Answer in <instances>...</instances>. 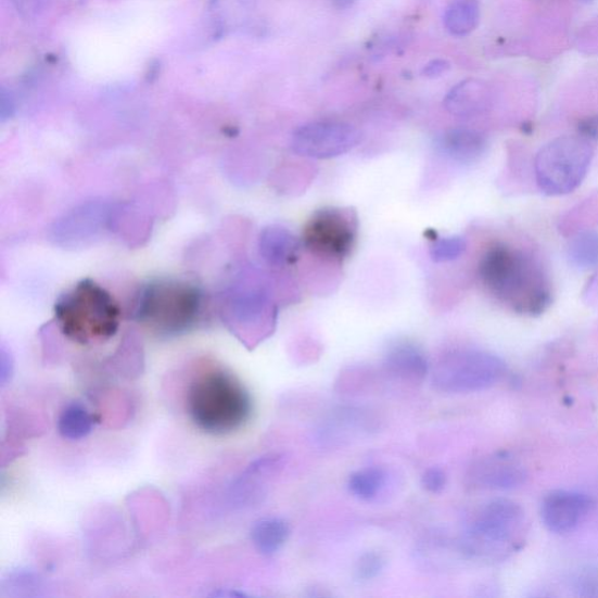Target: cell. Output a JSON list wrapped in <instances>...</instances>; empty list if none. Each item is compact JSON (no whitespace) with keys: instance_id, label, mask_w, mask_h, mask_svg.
Listing matches in <instances>:
<instances>
[{"instance_id":"cell-1","label":"cell","mask_w":598,"mask_h":598,"mask_svg":"<svg viewBox=\"0 0 598 598\" xmlns=\"http://www.w3.org/2000/svg\"><path fill=\"white\" fill-rule=\"evenodd\" d=\"M479 275L487 293L519 315L539 316L554 301L542 259L512 244H491L480 260Z\"/></svg>"},{"instance_id":"cell-2","label":"cell","mask_w":598,"mask_h":598,"mask_svg":"<svg viewBox=\"0 0 598 598\" xmlns=\"http://www.w3.org/2000/svg\"><path fill=\"white\" fill-rule=\"evenodd\" d=\"M187 407L193 424L216 436L239 431L247 423L253 410L249 391L222 368H209L192 380Z\"/></svg>"},{"instance_id":"cell-3","label":"cell","mask_w":598,"mask_h":598,"mask_svg":"<svg viewBox=\"0 0 598 598\" xmlns=\"http://www.w3.org/2000/svg\"><path fill=\"white\" fill-rule=\"evenodd\" d=\"M56 325L68 340L81 345L109 342L120 326L122 310L109 290L91 280L68 289L54 305Z\"/></svg>"},{"instance_id":"cell-4","label":"cell","mask_w":598,"mask_h":598,"mask_svg":"<svg viewBox=\"0 0 598 598\" xmlns=\"http://www.w3.org/2000/svg\"><path fill=\"white\" fill-rule=\"evenodd\" d=\"M206 308L203 291L176 280L152 281L136 294L131 314L138 323L165 336L187 333L201 321Z\"/></svg>"},{"instance_id":"cell-5","label":"cell","mask_w":598,"mask_h":598,"mask_svg":"<svg viewBox=\"0 0 598 598\" xmlns=\"http://www.w3.org/2000/svg\"><path fill=\"white\" fill-rule=\"evenodd\" d=\"M529 533L523 506L508 498L485 502L472 517L465 536L471 557L501 561L523 548Z\"/></svg>"},{"instance_id":"cell-6","label":"cell","mask_w":598,"mask_h":598,"mask_svg":"<svg viewBox=\"0 0 598 598\" xmlns=\"http://www.w3.org/2000/svg\"><path fill=\"white\" fill-rule=\"evenodd\" d=\"M590 138L569 135L545 144L534 160L536 186L549 196L573 193L586 179L594 160Z\"/></svg>"},{"instance_id":"cell-7","label":"cell","mask_w":598,"mask_h":598,"mask_svg":"<svg viewBox=\"0 0 598 598\" xmlns=\"http://www.w3.org/2000/svg\"><path fill=\"white\" fill-rule=\"evenodd\" d=\"M508 372L502 359L474 348L454 349L444 355L434 368L433 385L448 394L486 391L499 383Z\"/></svg>"},{"instance_id":"cell-8","label":"cell","mask_w":598,"mask_h":598,"mask_svg":"<svg viewBox=\"0 0 598 598\" xmlns=\"http://www.w3.org/2000/svg\"><path fill=\"white\" fill-rule=\"evenodd\" d=\"M357 236L358 219L354 211L327 207L314 213L301 240L306 252L340 265L354 251Z\"/></svg>"},{"instance_id":"cell-9","label":"cell","mask_w":598,"mask_h":598,"mask_svg":"<svg viewBox=\"0 0 598 598\" xmlns=\"http://www.w3.org/2000/svg\"><path fill=\"white\" fill-rule=\"evenodd\" d=\"M360 141V131L349 123L318 120L296 129L290 144L301 157L330 160L345 155Z\"/></svg>"},{"instance_id":"cell-10","label":"cell","mask_w":598,"mask_h":598,"mask_svg":"<svg viewBox=\"0 0 598 598\" xmlns=\"http://www.w3.org/2000/svg\"><path fill=\"white\" fill-rule=\"evenodd\" d=\"M229 321L241 333H264L273 323L275 305L268 290L255 282L239 284L228 297Z\"/></svg>"},{"instance_id":"cell-11","label":"cell","mask_w":598,"mask_h":598,"mask_svg":"<svg viewBox=\"0 0 598 598\" xmlns=\"http://www.w3.org/2000/svg\"><path fill=\"white\" fill-rule=\"evenodd\" d=\"M594 506V499L580 491H551L542 502V520L550 532H571L588 517Z\"/></svg>"},{"instance_id":"cell-12","label":"cell","mask_w":598,"mask_h":598,"mask_svg":"<svg viewBox=\"0 0 598 598\" xmlns=\"http://www.w3.org/2000/svg\"><path fill=\"white\" fill-rule=\"evenodd\" d=\"M523 462L509 453L486 456L471 468L470 480L476 487L491 491H511L527 482Z\"/></svg>"},{"instance_id":"cell-13","label":"cell","mask_w":598,"mask_h":598,"mask_svg":"<svg viewBox=\"0 0 598 598\" xmlns=\"http://www.w3.org/2000/svg\"><path fill=\"white\" fill-rule=\"evenodd\" d=\"M487 138L470 128H455L442 133L436 149L442 156L457 164L470 165L480 162L487 152Z\"/></svg>"},{"instance_id":"cell-14","label":"cell","mask_w":598,"mask_h":598,"mask_svg":"<svg viewBox=\"0 0 598 598\" xmlns=\"http://www.w3.org/2000/svg\"><path fill=\"white\" fill-rule=\"evenodd\" d=\"M493 105V91L487 84L468 79L456 85L444 99V106L459 118H474L484 115Z\"/></svg>"},{"instance_id":"cell-15","label":"cell","mask_w":598,"mask_h":598,"mask_svg":"<svg viewBox=\"0 0 598 598\" xmlns=\"http://www.w3.org/2000/svg\"><path fill=\"white\" fill-rule=\"evenodd\" d=\"M258 249L269 266L284 268L296 264L303 245L302 240L288 228L269 226L259 236Z\"/></svg>"},{"instance_id":"cell-16","label":"cell","mask_w":598,"mask_h":598,"mask_svg":"<svg viewBox=\"0 0 598 598\" xmlns=\"http://www.w3.org/2000/svg\"><path fill=\"white\" fill-rule=\"evenodd\" d=\"M383 366L391 376L411 383L422 382L429 373L423 352L408 342L391 345L383 358Z\"/></svg>"},{"instance_id":"cell-17","label":"cell","mask_w":598,"mask_h":598,"mask_svg":"<svg viewBox=\"0 0 598 598\" xmlns=\"http://www.w3.org/2000/svg\"><path fill=\"white\" fill-rule=\"evenodd\" d=\"M290 536L288 521L280 517H267L256 521L251 539L258 554L270 557L280 551Z\"/></svg>"},{"instance_id":"cell-18","label":"cell","mask_w":598,"mask_h":598,"mask_svg":"<svg viewBox=\"0 0 598 598\" xmlns=\"http://www.w3.org/2000/svg\"><path fill=\"white\" fill-rule=\"evenodd\" d=\"M256 0H211V18L214 27L226 34L233 30L251 18L255 10Z\"/></svg>"},{"instance_id":"cell-19","label":"cell","mask_w":598,"mask_h":598,"mask_svg":"<svg viewBox=\"0 0 598 598\" xmlns=\"http://www.w3.org/2000/svg\"><path fill=\"white\" fill-rule=\"evenodd\" d=\"M98 422L97 417L81 403H71L61 410L58 419V431L69 441L86 438Z\"/></svg>"},{"instance_id":"cell-20","label":"cell","mask_w":598,"mask_h":598,"mask_svg":"<svg viewBox=\"0 0 598 598\" xmlns=\"http://www.w3.org/2000/svg\"><path fill=\"white\" fill-rule=\"evenodd\" d=\"M444 26L455 37H466L478 28L481 21L479 0H453L444 12Z\"/></svg>"},{"instance_id":"cell-21","label":"cell","mask_w":598,"mask_h":598,"mask_svg":"<svg viewBox=\"0 0 598 598\" xmlns=\"http://www.w3.org/2000/svg\"><path fill=\"white\" fill-rule=\"evenodd\" d=\"M567 257L570 264L581 271L591 270L598 267V231H587L572 236L567 245Z\"/></svg>"},{"instance_id":"cell-22","label":"cell","mask_w":598,"mask_h":598,"mask_svg":"<svg viewBox=\"0 0 598 598\" xmlns=\"http://www.w3.org/2000/svg\"><path fill=\"white\" fill-rule=\"evenodd\" d=\"M386 472L381 468H364L351 474L348 489L358 499L368 501L376 499L386 485Z\"/></svg>"},{"instance_id":"cell-23","label":"cell","mask_w":598,"mask_h":598,"mask_svg":"<svg viewBox=\"0 0 598 598\" xmlns=\"http://www.w3.org/2000/svg\"><path fill=\"white\" fill-rule=\"evenodd\" d=\"M598 222V193L582 203L570 212L569 216L561 222L563 234L574 236L591 229Z\"/></svg>"},{"instance_id":"cell-24","label":"cell","mask_w":598,"mask_h":598,"mask_svg":"<svg viewBox=\"0 0 598 598\" xmlns=\"http://www.w3.org/2000/svg\"><path fill=\"white\" fill-rule=\"evenodd\" d=\"M468 249L467 239L461 236L432 239L431 254L436 264L453 263L461 257Z\"/></svg>"},{"instance_id":"cell-25","label":"cell","mask_w":598,"mask_h":598,"mask_svg":"<svg viewBox=\"0 0 598 598\" xmlns=\"http://www.w3.org/2000/svg\"><path fill=\"white\" fill-rule=\"evenodd\" d=\"M570 588L576 597L598 598V564H587L575 571Z\"/></svg>"},{"instance_id":"cell-26","label":"cell","mask_w":598,"mask_h":598,"mask_svg":"<svg viewBox=\"0 0 598 598\" xmlns=\"http://www.w3.org/2000/svg\"><path fill=\"white\" fill-rule=\"evenodd\" d=\"M385 569V559L377 551H366L356 564V576L360 581H372Z\"/></svg>"},{"instance_id":"cell-27","label":"cell","mask_w":598,"mask_h":598,"mask_svg":"<svg viewBox=\"0 0 598 598\" xmlns=\"http://www.w3.org/2000/svg\"><path fill=\"white\" fill-rule=\"evenodd\" d=\"M421 484L427 493L438 495L448 484L447 473L441 468H429L422 474Z\"/></svg>"},{"instance_id":"cell-28","label":"cell","mask_w":598,"mask_h":598,"mask_svg":"<svg viewBox=\"0 0 598 598\" xmlns=\"http://www.w3.org/2000/svg\"><path fill=\"white\" fill-rule=\"evenodd\" d=\"M450 68L448 61L436 59L427 64L423 74L427 78H438L443 73H446Z\"/></svg>"},{"instance_id":"cell-29","label":"cell","mask_w":598,"mask_h":598,"mask_svg":"<svg viewBox=\"0 0 598 598\" xmlns=\"http://www.w3.org/2000/svg\"><path fill=\"white\" fill-rule=\"evenodd\" d=\"M333 8L339 10H347L357 3V0H330Z\"/></svg>"}]
</instances>
